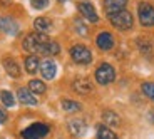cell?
Listing matches in <instances>:
<instances>
[{
  "label": "cell",
  "mask_w": 154,
  "mask_h": 139,
  "mask_svg": "<svg viewBox=\"0 0 154 139\" xmlns=\"http://www.w3.org/2000/svg\"><path fill=\"white\" fill-rule=\"evenodd\" d=\"M23 49L30 52V54L37 55H57L60 52V47L57 42H50L47 34H40V32H35L30 34L23 39Z\"/></svg>",
  "instance_id": "6da1fadb"
},
{
  "label": "cell",
  "mask_w": 154,
  "mask_h": 139,
  "mask_svg": "<svg viewBox=\"0 0 154 139\" xmlns=\"http://www.w3.org/2000/svg\"><path fill=\"white\" fill-rule=\"evenodd\" d=\"M109 20H111V23L116 29H121V30H127V29L132 27V15L127 10H121L117 14H112V15H109Z\"/></svg>",
  "instance_id": "7a4b0ae2"
},
{
  "label": "cell",
  "mask_w": 154,
  "mask_h": 139,
  "mask_svg": "<svg viewBox=\"0 0 154 139\" xmlns=\"http://www.w3.org/2000/svg\"><path fill=\"white\" fill-rule=\"evenodd\" d=\"M49 134V126L42 122H35L32 126H29L27 129L22 131V137L23 139H42Z\"/></svg>",
  "instance_id": "3957f363"
},
{
  "label": "cell",
  "mask_w": 154,
  "mask_h": 139,
  "mask_svg": "<svg viewBox=\"0 0 154 139\" xmlns=\"http://www.w3.org/2000/svg\"><path fill=\"white\" fill-rule=\"evenodd\" d=\"M114 79H116V70H114L112 66H109V64H100V66L97 67L96 81L99 82V84H102V85L111 84Z\"/></svg>",
  "instance_id": "277c9868"
},
{
  "label": "cell",
  "mask_w": 154,
  "mask_h": 139,
  "mask_svg": "<svg viewBox=\"0 0 154 139\" xmlns=\"http://www.w3.org/2000/svg\"><path fill=\"white\" fill-rule=\"evenodd\" d=\"M137 14H139V20L143 23L144 27H152L154 25V7L146 2L139 4L137 8Z\"/></svg>",
  "instance_id": "5b68a950"
},
{
  "label": "cell",
  "mask_w": 154,
  "mask_h": 139,
  "mask_svg": "<svg viewBox=\"0 0 154 139\" xmlns=\"http://www.w3.org/2000/svg\"><path fill=\"white\" fill-rule=\"evenodd\" d=\"M70 55H72L74 62H77V64H89L92 60V54L85 45H74L70 49Z\"/></svg>",
  "instance_id": "8992f818"
},
{
  "label": "cell",
  "mask_w": 154,
  "mask_h": 139,
  "mask_svg": "<svg viewBox=\"0 0 154 139\" xmlns=\"http://www.w3.org/2000/svg\"><path fill=\"white\" fill-rule=\"evenodd\" d=\"M77 5H79V10H81V14L89 20V22H94V23H96L97 20H99V15H97L96 8H94V5L91 4V2H79Z\"/></svg>",
  "instance_id": "52a82bcc"
},
{
  "label": "cell",
  "mask_w": 154,
  "mask_h": 139,
  "mask_svg": "<svg viewBox=\"0 0 154 139\" xmlns=\"http://www.w3.org/2000/svg\"><path fill=\"white\" fill-rule=\"evenodd\" d=\"M38 70H40V74H42V77L47 79V81H50V79L55 77V72H57V66H55L52 60H49V59H45V60L40 62V66H38Z\"/></svg>",
  "instance_id": "ba28073f"
},
{
  "label": "cell",
  "mask_w": 154,
  "mask_h": 139,
  "mask_svg": "<svg viewBox=\"0 0 154 139\" xmlns=\"http://www.w3.org/2000/svg\"><path fill=\"white\" fill-rule=\"evenodd\" d=\"M0 30L8 35H17L19 34V23L10 17H0Z\"/></svg>",
  "instance_id": "9c48e42d"
},
{
  "label": "cell",
  "mask_w": 154,
  "mask_h": 139,
  "mask_svg": "<svg viewBox=\"0 0 154 139\" xmlns=\"http://www.w3.org/2000/svg\"><path fill=\"white\" fill-rule=\"evenodd\" d=\"M127 0H106L104 2V8L107 12V15H112V14H117V12L124 10Z\"/></svg>",
  "instance_id": "30bf717a"
},
{
  "label": "cell",
  "mask_w": 154,
  "mask_h": 139,
  "mask_svg": "<svg viewBox=\"0 0 154 139\" xmlns=\"http://www.w3.org/2000/svg\"><path fill=\"white\" fill-rule=\"evenodd\" d=\"M97 47L100 50H111L114 47V37L109 32H102L97 35Z\"/></svg>",
  "instance_id": "8fae6325"
},
{
  "label": "cell",
  "mask_w": 154,
  "mask_h": 139,
  "mask_svg": "<svg viewBox=\"0 0 154 139\" xmlns=\"http://www.w3.org/2000/svg\"><path fill=\"white\" fill-rule=\"evenodd\" d=\"M72 87H74V91H75V92H79V94H87V92H91V91H92V84H91V81H89V79H85V77L75 79V81H74V84H72Z\"/></svg>",
  "instance_id": "7c38bea8"
},
{
  "label": "cell",
  "mask_w": 154,
  "mask_h": 139,
  "mask_svg": "<svg viewBox=\"0 0 154 139\" xmlns=\"http://www.w3.org/2000/svg\"><path fill=\"white\" fill-rule=\"evenodd\" d=\"M17 97H19V100L22 102V104H27V106H35V104H37V99H35V96H34V94H32L29 89H19Z\"/></svg>",
  "instance_id": "4fadbf2b"
},
{
  "label": "cell",
  "mask_w": 154,
  "mask_h": 139,
  "mask_svg": "<svg viewBox=\"0 0 154 139\" xmlns=\"http://www.w3.org/2000/svg\"><path fill=\"white\" fill-rule=\"evenodd\" d=\"M4 67H5V70L8 72L10 77H19V76H20V67H19V64H17L14 59H10V57L5 59V60H4Z\"/></svg>",
  "instance_id": "5bb4252c"
},
{
  "label": "cell",
  "mask_w": 154,
  "mask_h": 139,
  "mask_svg": "<svg viewBox=\"0 0 154 139\" xmlns=\"http://www.w3.org/2000/svg\"><path fill=\"white\" fill-rule=\"evenodd\" d=\"M34 27H35V30L40 32V34H47V32L52 29V22H50L47 17H38V19H35Z\"/></svg>",
  "instance_id": "9a60e30c"
},
{
  "label": "cell",
  "mask_w": 154,
  "mask_h": 139,
  "mask_svg": "<svg viewBox=\"0 0 154 139\" xmlns=\"http://www.w3.org/2000/svg\"><path fill=\"white\" fill-rule=\"evenodd\" d=\"M38 66H40V62H38V57L37 55H29V57H25V70H27L29 74H35L38 70Z\"/></svg>",
  "instance_id": "2e32d148"
},
{
  "label": "cell",
  "mask_w": 154,
  "mask_h": 139,
  "mask_svg": "<svg viewBox=\"0 0 154 139\" xmlns=\"http://www.w3.org/2000/svg\"><path fill=\"white\" fill-rule=\"evenodd\" d=\"M97 139H117V136L104 124L97 126Z\"/></svg>",
  "instance_id": "e0dca14e"
},
{
  "label": "cell",
  "mask_w": 154,
  "mask_h": 139,
  "mask_svg": "<svg viewBox=\"0 0 154 139\" xmlns=\"http://www.w3.org/2000/svg\"><path fill=\"white\" fill-rule=\"evenodd\" d=\"M102 119H104V122L107 124V126H119V124H121L119 116H117L116 112H112V111H104Z\"/></svg>",
  "instance_id": "ac0fdd59"
},
{
  "label": "cell",
  "mask_w": 154,
  "mask_h": 139,
  "mask_svg": "<svg viewBox=\"0 0 154 139\" xmlns=\"http://www.w3.org/2000/svg\"><path fill=\"white\" fill-rule=\"evenodd\" d=\"M29 91L32 94H44L45 92V84L38 79H34V81L29 82Z\"/></svg>",
  "instance_id": "d6986e66"
},
{
  "label": "cell",
  "mask_w": 154,
  "mask_h": 139,
  "mask_svg": "<svg viewBox=\"0 0 154 139\" xmlns=\"http://www.w3.org/2000/svg\"><path fill=\"white\" fill-rule=\"evenodd\" d=\"M69 129H70V132L72 134H75V136H81V134H84L85 132V124H84V121H72V122L69 124Z\"/></svg>",
  "instance_id": "ffe728a7"
},
{
  "label": "cell",
  "mask_w": 154,
  "mask_h": 139,
  "mask_svg": "<svg viewBox=\"0 0 154 139\" xmlns=\"http://www.w3.org/2000/svg\"><path fill=\"white\" fill-rule=\"evenodd\" d=\"M137 47L141 49V52L144 55H151V52H152V47H151L147 39H137Z\"/></svg>",
  "instance_id": "44dd1931"
},
{
  "label": "cell",
  "mask_w": 154,
  "mask_h": 139,
  "mask_svg": "<svg viewBox=\"0 0 154 139\" xmlns=\"http://www.w3.org/2000/svg\"><path fill=\"white\" fill-rule=\"evenodd\" d=\"M0 99H2V102H4L7 107H14V104H15V99H14V96H12L8 91H2V92H0Z\"/></svg>",
  "instance_id": "7402d4cb"
},
{
  "label": "cell",
  "mask_w": 154,
  "mask_h": 139,
  "mask_svg": "<svg viewBox=\"0 0 154 139\" xmlns=\"http://www.w3.org/2000/svg\"><path fill=\"white\" fill-rule=\"evenodd\" d=\"M62 107H64V111H67V112L81 111V104H77V102H74V100H62Z\"/></svg>",
  "instance_id": "603a6c76"
},
{
  "label": "cell",
  "mask_w": 154,
  "mask_h": 139,
  "mask_svg": "<svg viewBox=\"0 0 154 139\" xmlns=\"http://www.w3.org/2000/svg\"><path fill=\"white\" fill-rule=\"evenodd\" d=\"M143 92L146 94L151 100H154V82H144L143 84Z\"/></svg>",
  "instance_id": "cb8c5ba5"
},
{
  "label": "cell",
  "mask_w": 154,
  "mask_h": 139,
  "mask_svg": "<svg viewBox=\"0 0 154 139\" xmlns=\"http://www.w3.org/2000/svg\"><path fill=\"white\" fill-rule=\"evenodd\" d=\"M30 4L34 8H45L49 5V0H30Z\"/></svg>",
  "instance_id": "d4e9b609"
},
{
  "label": "cell",
  "mask_w": 154,
  "mask_h": 139,
  "mask_svg": "<svg viewBox=\"0 0 154 139\" xmlns=\"http://www.w3.org/2000/svg\"><path fill=\"white\" fill-rule=\"evenodd\" d=\"M75 29H77V32H79V34H82V35L87 34V27L84 25V22H82V20H75Z\"/></svg>",
  "instance_id": "484cf974"
},
{
  "label": "cell",
  "mask_w": 154,
  "mask_h": 139,
  "mask_svg": "<svg viewBox=\"0 0 154 139\" xmlns=\"http://www.w3.org/2000/svg\"><path fill=\"white\" fill-rule=\"evenodd\" d=\"M5 119H7V116H5V112L2 111V109H0V124L5 122Z\"/></svg>",
  "instance_id": "4316f807"
},
{
  "label": "cell",
  "mask_w": 154,
  "mask_h": 139,
  "mask_svg": "<svg viewBox=\"0 0 154 139\" xmlns=\"http://www.w3.org/2000/svg\"><path fill=\"white\" fill-rule=\"evenodd\" d=\"M149 121L154 124V111H151V112H149Z\"/></svg>",
  "instance_id": "83f0119b"
},
{
  "label": "cell",
  "mask_w": 154,
  "mask_h": 139,
  "mask_svg": "<svg viewBox=\"0 0 154 139\" xmlns=\"http://www.w3.org/2000/svg\"><path fill=\"white\" fill-rule=\"evenodd\" d=\"M59 2H66V0H59Z\"/></svg>",
  "instance_id": "f1b7e54d"
},
{
  "label": "cell",
  "mask_w": 154,
  "mask_h": 139,
  "mask_svg": "<svg viewBox=\"0 0 154 139\" xmlns=\"http://www.w3.org/2000/svg\"><path fill=\"white\" fill-rule=\"evenodd\" d=\"M0 139H2V137H0Z\"/></svg>",
  "instance_id": "f546056e"
}]
</instances>
